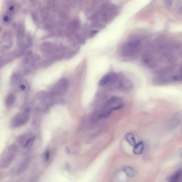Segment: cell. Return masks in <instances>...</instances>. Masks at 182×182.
Instances as JSON below:
<instances>
[{
	"mask_svg": "<svg viewBox=\"0 0 182 182\" xmlns=\"http://www.w3.org/2000/svg\"><path fill=\"white\" fill-rule=\"evenodd\" d=\"M142 41L140 39H134L126 41L122 44L120 49L121 56L125 58H134L140 52Z\"/></svg>",
	"mask_w": 182,
	"mask_h": 182,
	"instance_id": "obj_1",
	"label": "cell"
},
{
	"mask_svg": "<svg viewBox=\"0 0 182 182\" xmlns=\"http://www.w3.org/2000/svg\"><path fill=\"white\" fill-rule=\"evenodd\" d=\"M18 153V147L14 144L8 146L1 155V167L6 168L9 167L16 158Z\"/></svg>",
	"mask_w": 182,
	"mask_h": 182,
	"instance_id": "obj_2",
	"label": "cell"
},
{
	"mask_svg": "<svg viewBox=\"0 0 182 182\" xmlns=\"http://www.w3.org/2000/svg\"><path fill=\"white\" fill-rule=\"evenodd\" d=\"M30 115V109L29 108L24 109L23 111L16 114L11 118L10 126L12 128H17L26 125L29 121Z\"/></svg>",
	"mask_w": 182,
	"mask_h": 182,
	"instance_id": "obj_3",
	"label": "cell"
},
{
	"mask_svg": "<svg viewBox=\"0 0 182 182\" xmlns=\"http://www.w3.org/2000/svg\"><path fill=\"white\" fill-rule=\"evenodd\" d=\"M117 13V9L115 6L107 4L103 6L101 9L100 20L104 23H107L114 17Z\"/></svg>",
	"mask_w": 182,
	"mask_h": 182,
	"instance_id": "obj_4",
	"label": "cell"
},
{
	"mask_svg": "<svg viewBox=\"0 0 182 182\" xmlns=\"http://www.w3.org/2000/svg\"><path fill=\"white\" fill-rule=\"evenodd\" d=\"M69 87V82L66 79H62L52 88L48 94L50 96H58L64 94L68 89Z\"/></svg>",
	"mask_w": 182,
	"mask_h": 182,
	"instance_id": "obj_5",
	"label": "cell"
},
{
	"mask_svg": "<svg viewBox=\"0 0 182 182\" xmlns=\"http://www.w3.org/2000/svg\"><path fill=\"white\" fill-rule=\"evenodd\" d=\"M124 106L122 99L118 97H112L109 98L104 106V108L111 111L120 109Z\"/></svg>",
	"mask_w": 182,
	"mask_h": 182,
	"instance_id": "obj_6",
	"label": "cell"
},
{
	"mask_svg": "<svg viewBox=\"0 0 182 182\" xmlns=\"http://www.w3.org/2000/svg\"><path fill=\"white\" fill-rule=\"evenodd\" d=\"M118 76L115 73H109L105 75L104 77L100 80L99 85L101 87H104L109 84L116 83L117 80L119 78Z\"/></svg>",
	"mask_w": 182,
	"mask_h": 182,
	"instance_id": "obj_7",
	"label": "cell"
},
{
	"mask_svg": "<svg viewBox=\"0 0 182 182\" xmlns=\"http://www.w3.org/2000/svg\"><path fill=\"white\" fill-rule=\"evenodd\" d=\"M117 87L122 90H128L132 89L133 83L129 80L122 77H119L116 82Z\"/></svg>",
	"mask_w": 182,
	"mask_h": 182,
	"instance_id": "obj_8",
	"label": "cell"
},
{
	"mask_svg": "<svg viewBox=\"0 0 182 182\" xmlns=\"http://www.w3.org/2000/svg\"><path fill=\"white\" fill-rule=\"evenodd\" d=\"M143 62L147 66L152 68L155 67L156 65V63L153 57L149 53L145 54L143 56Z\"/></svg>",
	"mask_w": 182,
	"mask_h": 182,
	"instance_id": "obj_9",
	"label": "cell"
},
{
	"mask_svg": "<svg viewBox=\"0 0 182 182\" xmlns=\"http://www.w3.org/2000/svg\"><path fill=\"white\" fill-rule=\"evenodd\" d=\"M16 101V96L13 93H10L8 95L6 98V105L8 108H10L13 106Z\"/></svg>",
	"mask_w": 182,
	"mask_h": 182,
	"instance_id": "obj_10",
	"label": "cell"
},
{
	"mask_svg": "<svg viewBox=\"0 0 182 182\" xmlns=\"http://www.w3.org/2000/svg\"><path fill=\"white\" fill-rule=\"evenodd\" d=\"M144 149V145L142 142L136 144L133 148V153L136 155H139L143 153Z\"/></svg>",
	"mask_w": 182,
	"mask_h": 182,
	"instance_id": "obj_11",
	"label": "cell"
},
{
	"mask_svg": "<svg viewBox=\"0 0 182 182\" xmlns=\"http://www.w3.org/2000/svg\"><path fill=\"white\" fill-rule=\"evenodd\" d=\"M170 180L172 182L182 181V169L177 171L170 178Z\"/></svg>",
	"mask_w": 182,
	"mask_h": 182,
	"instance_id": "obj_12",
	"label": "cell"
},
{
	"mask_svg": "<svg viewBox=\"0 0 182 182\" xmlns=\"http://www.w3.org/2000/svg\"><path fill=\"white\" fill-rule=\"evenodd\" d=\"M125 139L131 146H134L136 144V140L134 135L132 133H127L125 135Z\"/></svg>",
	"mask_w": 182,
	"mask_h": 182,
	"instance_id": "obj_13",
	"label": "cell"
},
{
	"mask_svg": "<svg viewBox=\"0 0 182 182\" xmlns=\"http://www.w3.org/2000/svg\"><path fill=\"white\" fill-rule=\"evenodd\" d=\"M35 138H36L35 136H33L30 138H29L24 144V147L26 148L27 149H31V148L33 146L34 143L35 141Z\"/></svg>",
	"mask_w": 182,
	"mask_h": 182,
	"instance_id": "obj_14",
	"label": "cell"
},
{
	"mask_svg": "<svg viewBox=\"0 0 182 182\" xmlns=\"http://www.w3.org/2000/svg\"><path fill=\"white\" fill-rule=\"evenodd\" d=\"M123 170L126 175L129 177H132L135 175V171L132 167H126L123 169Z\"/></svg>",
	"mask_w": 182,
	"mask_h": 182,
	"instance_id": "obj_15",
	"label": "cell"
},
{
	"mask_svg": "<svg viewBox=\"0 0 182 182\" xmlns=\"http://www.w3.org/2000/svg\"><path fill=\"white\" fill-rule=\"evenodd\" d=\"M2 39L4 41H8L12 43V34L10 32H6L3 33Z\"/></svg>",
	"mask_w": 182,
	"mask_h": 182,
	"instance_id": "obj_16",
	"label": "cell"
},
{
	"mask_svg": "<svg viewBox=\"0 0 182 182\" xmlns=\"http://www.w3.org/2000/svg\"><path fill=\"white\" fill-rule=\"evenodd\" d=\"M79 27L80 23L77 19L73 20L69 25V28L71 30H76V29H78Z\"/></svg>",
	"mask_w": 182,
	"mask_h": 182,
	"instance_id": "obj_17",
	"label": "cell"
},
{
	"mask_svg": "<svg viewBox=\"0 0 182 182\" xmlns=\"http://www.w3.org/2000/svg\"><path fill=\"white\" fill-rule=\"evenodd\" d=\"M28 160H25V161H24L22 164H20V166L19 167V168L17 169V173H22L25 170V169H26V168L28 166Z\"/></svg>",
	"mask_w": 182,
	"mask_h": 182,
	"instance_id": "obj_18",
	"label": "cell"
},
{
	"mask_svg": "<svg viewBox=\"0 0 182 182\" xmlns=\"http://www.w3.org/2000/svg\"><path fill=\"white\" fill-rule=\"evenodd\" d=\"M19 89L22 91H26L27 89H28V84L27 83H26L25 82H22V83H20L19 84Z\"/></svg>",
	"mask_w": 182,
	"mask_h": 182,
	"instance_id": "obj_19",
	"label": "cell"
},
{
	"mask_svg": "<svg viewBox=\"0 0 182 182\" xmlns=\"http://www.w3.org/2000/svg\"><path fill=\"white\" fill-rule=\"evenodd\" d=\"M171 79L174 81H182V73L180 74L173 75L171 78Z\"/></svg>",
	"mask_w": 182,
	"mask_h": 182,
	"instance_id": "obj_20",
	"label": "cell"
},
{
	"mask_svg": "<svg viewBox=\"0 0 182 182\" xmlns=\"http://www.w3.org/2000/svg\"><path fill=\"white\" fill-rule=\"evenodd\" d=\"M50 151L48 150H46L43 153V159L45 161H48L49 160V158H50Z\"/></svg>",
	"mask_w": 182,
	"mask_h": 182,
	"instance_id": "obj_21",
	"label": "cell"
},
{
	"mask_svg": "<svg viewBox=\"0 0 182 182\" xmlns=\"http://www.w3.org/2000/svg\"><path fill=\"white\" fill-rule=\"evenodd\" d=\"M10 16L8 15H6L3 16V22L6 23H9L10 22Z\"/></svg>",
	"mask_w": 182,
	"mask_h": 182,
	"instance_id": "obj_22",
	"label": "cell"
},
{
	"mask_svg": "<svg viewBox=\"0 0 182 182\" xmlns=\"http://www.w3.org/2000/svg\"><path fill=\"white\" fill-rule=\"evenodd\" d=\"M98 32V30H92L89 33V37H93L94 36L96 35V34Z\"/></svg>",
	"mask_w": 182,
	"mask_h": 182,
	"instance_id": "obj_23",
	"label": "cell"
},
{
	"mask_svg": "<svg viewBox=\"0 0 182 182\" xmlns=\"http://www.w3.org/2000/svg\"><path fill=\"white\" fill-rule=\"evenodd\" d=\"M79 43H80V44H84V43H85V42H86V41H85V39H84V37H83L81 36V37H80L79 38Z\"/></svg>",
	"mask_w": 182,
	"mask_h": 182,
	"instance_id": "obj_24",
	"label": "cell"
},
{
	"mask_svg": "<svg viewBox=\"0 0 182 182\" xmlns=\"http://www.w3.org/2000/svg\"><path fill=\"white\" fill-rule=\"evenodd\" d=\"M177 12H178V14L182 15V7L179 8V9H178V10Z\"/></svg>",
	"mask_w": 182,
	"mask_h": 182,
	"instance_id": "obj_25",
	"label": "cell"
},
{
	"mask_svg": "<svg viewBox=\"0 0 182 182\" xmlns=\"http://www.w3.org/2000/svg\"><path fill=\"white\" fill-rule=\"evenodd\" d=\"M180 156L182 158V151L180 152Z\"/></svg>",
	"mask_w": 182,
	"mask_h": 182,
	"instance_id": "obj_26",
	"label": "cell"
}]
</instances>
